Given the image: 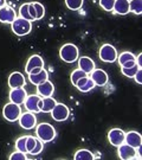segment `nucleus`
Returning <instances> with one entry per match:
<instances>
[{
    "mask_svg": "<svg viewBox=\"0 0 142 160\" xmlns=\"http://www.w3.org/2000/svg\"><path fill=\"white\" fill-rule=\"evenodd\" d=\"M6 5V0H0V7H2V6Z\"/></svg>",
    "mask_w": 142,
    "mask_h": 160,
    "instance_id": "obj_40",
    "label": "nucleus"
},
{
    "mask_svg": "<svg viewBox=\"0 0 142 160\" xmlns=\"http://www.w3.org/2000/svg\"><path fill=\"white\" fill-rule=\"evenodd\" d=\"M17 18V12L12 8L11 6H2L0 7V23L12 24V22Z\"/></svg>",
    "mask_w": 142,
    "mask_h": 160,
    "instance_id": "obj_11",
    "label": "nucleus"
},
{
    "mask_svg": "<svg viewBox=\"0 0 142 160\" xmlns=\"http://www.w3.org/2000/svg\"><path fill=\"white\" fill-rule=\"evenodd\" d=\"M52 119L57 122H63V121H66L70 115V110L66 107V104L64 103H56V106L53 107L51 112Z\"/></svg>",
    "mask_w": 142,
    "mask_h": 160,
    "instance_id": "obj_6",
    "label": "nucleus"
},
{
    "mask_svg": "<svg viewBox=\"0 0 142 160\" xmlns=\"http://www.w3.org/2000/svg\"><path fill=\"white\" fill-rule=\"evenodd\" d=\"M44 148V142L39 140L38 138H37V141H36V146L33 147V149L28 153V154H32V155H38L39 153H42V151Z\"/></svg>",
    "mask_w": 142,
    "mask_h": 160,
    "instance_id": "obj_33",
    "label": "nucleus"
},
{
    "mask_svg": "<svg viewBox=\"0 0 142 160\" xmlns=\"http://www.w3.org/2000/svg\"><path fill=\"white\" fill-rule=\"evenodd\" d=\"M11 29L14 34H17L19 37H23V36H26V34L31 32L32 24H31V22H28V20L24 19V18L17 17L12 22Z\"/></svg>",
    "mask_w": 142,
    "mask_h": 160,
    "instance_id": "obj_3",
    "label": "nucleus"
},
{
    "mask_svg": "<svg viewBox=\"0 0 142 160\" xmlns=\"http://www.w3.org/2000/svg\"><path fill=\"white\" fill-rule=\"evenodd\" d=\"M98 56L105 63H114L117 61V51L111 44H103L98 51Z\"/></svg>",
    "mask_w": 142,
    "mask_h": 160,
    "instance_id": "obj_5",
    "label": "nucleus"
},
{
    "mask_svg": "<svg viewBox=\"0 0 142 160\" xmlns=\"http://www.w3.org/2000/svg\"><path fill=\"white\" fill-rule=\"evenodd\" d=\"M90 77L91 80L94 81V83H95V86L97 87H103L105 86L107 83H108V74L102 70V69H94V71L90 74Z\"/></svg>",
    "mask_w": 142,
    "mask_h": 160,
    "instance_id": "obj_12",
    "label": "nucleus"
},
{
    "mask_svg": "<svg viewBox=\"0 0 142 160\" xmlns=\"http://www.w3.org/2000/svg\"><path fill=\"white\" fill-rule=\"evenodd\" d=\"M135 55L134 53H131L129 51H125L122 52L120 56H117V61H119L120 65H123L125 63L127 62H130V61H135Z\"/></svg>",
    "mask_w": 142,
    "mask_h": 160,
    "instance_id": "obj_25",
    "label": "nucleus"
},
{
    "mask_svg": "<svg viewBox=\"0 0 142 160\" xmlns=\"http://www.w3.org/2000/svg\"><path fill=\"white\" fill-rule=\"evenodd\" d=\"M117 153H119L120 159L130 160V159H135V158H136L137 149L129 146V145H127L125 142H123L122 145L117 146Z\"/></svg>",
    "mask_w": 142,
    "mask_h": 160,
    "instance_id": "obj_9",
    "label": "nucleus"
},
{
    "mask_svg": "<svg viewBox=\"0 0 142 160\" xmlns=\"http://www.w3.org/2000/svg\"><path fill=\"white\" fill-rule=\"evenodd\" d=\"M113 11L116 14L120 16H125L129 13V0H115Z\"/></svg>",
    "mask_w": 142,
    "mask_h": 160,
    "instance_id": "obj_20",
    "label": "nucleus"
},
{
    "mask_svg": "<svg viewBox=\"0 0 142 160\" xmlns=\"http://www.w3.org/2000/svg\"><path fill=\"white\" fill-rule=\"evenodd\" d=\"M27 112L32 113H39L40 106H42V97L38 95H27L23 103Z\"/></svg>",
    "mask_w": 142,
    "mask_h": 160,
    "instance_id": "obj_8",
    "label": "nucleus"
},
{
    "mask_svg": "<svg viewBox=\"0 0 142 160\" xmlns=\"http://www.w3.org/2000/svg\"><path fill=\"white\" fill-rule=\"evenodd\" d=\"M85 76H88V74H85L83 70H81V69H76L74 70L72 72H71V76H70V80H71V83L76 86L77 84V82L81 80V78H83Z\"/></svg>",
    "mask_w": 142,
    "mask_h": 160,
    "instance_id": "obj_26",
    "label": "nucleus"
},
{
    "mask_svg": "<svg viewBox=\"0 0 142 160\" xmlns=\"http://www.w3.org/2000/svg\"><path fill=\"white\" fill-rule=\"evenodd\" d=\"M28 13H30V16L32 17V19L36 20V10H34L33 4H32V2L28 4Z\"/></svg>",
    "mask_w": 142,
    "mask_h": 160,
    "instance_id": "obj_37",
    "label": "nucleus"
},
{
    "mask_svg": "<svg viewBox=\"0 0 142 160\" xmlns=\"http://www.w3.org/2000/svg\"><path fill=\"white\" fill-rule=\"evenodd\" d=\"M114 4H115V0H100V6L107 12L113 11Z\"/></svg>",
    "mask_w": 142,
    "mask_h": 160,
    "instance_id": "obj_32",
    "label": "nucleus"
},
{
    "mask_svg": "<svg viewBox=\"0 0 142 160\" xmlns=\"http://www.w3.org/2000/svg\"><path fill=\"white\" fill-rule=\"evenodd\" d=\"M36 68H44V59L39 55H32L28 58V61L26 62V67H25V71L26 74H30Z\"/></svg>",
    "mask_w": 142,
    "mask_h": 160,
    "instance_id": "obj_18",
    "label": "nucleus"
},
{
    "mask_svg": "<svg viewBox=\"0 0 142 160\" xmlns=\"http://www.w3.org/2000/svg\"><path fill=\"white\" fill-rule=\"evenodd\" d=\"M74 158L77 160H94L95 159V155L92 154L90 151H88V149H78L76 152Z\"/></svg>",
    "mask_w": 142,
    "mask_h": 160,
    "instance_id": "obj_23",
    "label": "nucleus"
},
{
    "mask_svg": "<svg viewBox=\"0 0 142 160\" xmlns=\"http://www.w3.org/2000/svg\"><path fill=\"white\" fill-rule=\"evenodd\" d=\"M141 68V67H139L137 64H135L134 67H130V68H121V71H122V74L125 75V77H128V78H133L135 74L137 72V70Z\"/></svg>",
    "mask_w": 142,
    "mask_h": 160,
    "instance_id": "obj_28",
    "label": "nucleus"
},
{
    "mask_svg": "<svg viewBox=\"0 0 142 160\" xmlns=\"http://www.w3.org/2000/svg\"><path fill=\"white\" fill-rule=\"evenodd\" d=\"M125 132H123L121 128H113L110 129L108 133V140L109 142L111 143L113 146L117 147L120 145L125 142Z\"/></svg>",
    "mask_w": 142,
    "mask_h": 160,
    "instance_id": "obj_10",
    "label": "nucleus"
},
{
    "mask_svg": "<svg viewBox=\"0 0 142 160\" xmlns=\"http://www.w3.org/2000/svg\"><path fill=\"white\" fill-rule=\"evenodd\" d=\"M37 92H38V95L40 97L52 96V94L55 92V86L51 81L46 80L37 86Z\"/></svg>",
    "mask_w": 142,
    "mask_h": 160,
    "instance_id": "obj_16",
    "label": "nucleus"
},
{
    "mask_svg": "<svg viewBox=\"0 0 142 160\" xmlns=\"http://www.w3.org/2000/svg\"><path fill=\"white\" fill-rule=\"evenodd\" d=\"M26 83V80L24 77V75L19 71H14L8 77V86L11 89H14V88H23Z\"/></svg>",
    "mask_w": 142,
    "mask_h": 160,
    "instance_id": "obj_15",
    "label": "nucleus"
},
{
    "mask_svg": "<svg viewBox=\"0 0 142 160\" xmlns=\"http://www.w3.org/2000/svg\"><path fill=\"white\" fill-rule=\"evenodd\" d=\"M75 87H76L80 92H90L91 89H94V88H95V83H94V81L91 80L90 76L88 75V76H85V77H83V78H81Z\"/></svg>",
    "mask_w": 142,
    "mask_h": 160,
    "instance_id": "obj_19",
    "label": "nucleus"
},
{
    "mask_svg": "<svg viewBox=\"0 0 142 160\" xmlns=\"http://www.w3.org/2000/svg\"><path fill=\"white\" fill-rule=\"evenodd\" d=\"M19 125L22 128L26 129V131H30L34 127L37 126V118L34 113L32 112H26V113H22V115L19 116Z\"/></svg>",
    "mask_w": 142,
    "mask_h": 160,
    "instance_id": "obj_7",
    "label": "nucleus"
},
{
    "mask_svg": "<svg viewBox=\"0 0 142 160\" xmlns=\"http://www.w3.org/2000/svg\"><path fill=\"white\" fill-rule=\"evenodd\" d=\"M19 16L22 18H24V19L28 20V22H33L32 17L28 13V4H23V5L20 6V8H19Z\"/></svg>",
    "mask_w": 142,
    "mask_h": 160,
    "instance_id": "obj_31",
    "label": "nucleus"
},
{
    "mask_svg": "<svg viewBox=\"0 0 142 160\" xmlns=\"http://www.w3.org/2000/svg\"><path fill=\"white\" fill-rule=\"evenodd\" d=\"M129 11L140 16L142 13V0H129Z\"/></svg>",
    "mask_w": 142,
    "mask_h": 160,
    "instance_id": "obj_24",
    "label": "nucleus"
},
{
    "mask_svg": "<svg viewBox=\"0 0 142 160\" xmlns=\"http://www.w3.org/2000/svg\"><path fill=\"white\" fill-rule=\"evenodd\" d=\"M59 57L66 63H75L78 59V48L71 43L64 44L59 50Z\"/></svg>",
    "mask_w": 142,
    "mask_h": 160,
    "instance_id": "obj_2",
    "label": "nucleus"
},
{
    "mask_svg": "<svg viewBox=\"0 0 142 160\" xmlns=\"http://www.w3.org/2000/svg\"><path fill=\"white\" fill-rule=\"evenodd\" d=\"M83 2H84V0H65V5L71 11L81 10V7L83 6Z\"/></svg>",
    "mask_w": 142,
    "mask_h": 160,
    "instance_id": "obj_27",
    "label": "nucleus"
},
{
    "mask_svg": "<svg viewBox=\"0 0 142 160\" xmlns=\"http://www.w3.org/2000/svg\"><path fill=\"white\" fill-rule=\"evenodd\" d=\"M78 69L83 70L85 74L90 75L94 71V69H96V64L90 57L83 56V57H78Z\"/></svg>",
    "mask_w": 142,
    "mask_h": 160,
    "instance_id": "obj_17",
    "label": "nucleus"
},
{
    "mask_svg": "<svg viewBox=\"0 0 142 160\" xmlns=\"http://www.w3.org/2000/svg\"><path fill=\"white\" fill-rule=\"evenodd\" d=\"M26 139L27 137H20L19 139H17L16 141V149L19 152H23L27 154V151H26Z\"/></svg>",
    "mask_w": 142,
    "mask_h": 160,
    "instance_id": "obj_29",
    "label": "nucleus"
},
{
    "mask_svg": "<svg viewBox=\"0 0 142 160\" xmlns=\"http://www.w3.org/2000/svg\"><path fill=\"white\" fill-rule=\"evenodd\" d=\"M32 4H33L34 10H36V20H39L45 16V7L40 2H32Z\"/></svg>",
    "mask_w": 142,
    "mask_h": 160,
    "instance_id": "obj_30",
    "label": "nucleus"
},
{
    "mask_svg": "<svg viewBox=\"0 0 142 160\" xmlns=\"http://www.w3.org/2000/svg\"><path fill=\"white\" fill-rule=\"evenodd\" d=\"M56 100L52 96L42 97V106H40V112L42 113H50L53 107L56 106Z\"/></svg>",
    "mask_w": 142,
    "mask_h": 160,
    "instance_id": "obj_22",
    "label": "nucleus"
},
{
    "mask_svg": "<svg viewBox=\"0 0 142 160\" xmlns=\"http://www.w3.org/2000/svg\"><path fill=\"white\" fill-rule=\"evenodd\" d=\"M125 142L127 143V145H129V146L137 149L139 147H141V145H142L141 134L135 131H130V132H128V133H125Z\"/></svg>",
    "mask_w": 142,
    "mask_h": 160,
    "instance_id": "obj_14",
    "label": "nucleus"
},
{
    "mask_svg": "<svg viewBox=\"0 0 142 160\" xmlns=\"http://www.w3.org/2000/svg\"><path fill=\"white\" fill-rule=\"evenodd\" d=\"M2 115L7 121L10 122H16L18 121L19 116L22 115V108L19 104H16L13 102H8L2 108Z\"/></svg>",
    "mask_w": 142,
    "mask_h": 160,
    "instance_id": "obj_4",
    "label": "nucleus"
},
{
    "mask_svg": "<svg viewBox=\"0 0 142 160\" xmlns=\"http://www.w3.org/2000/svg\"><path fill=\"white\" fill-rule=\"evenodd\" d=\"M133 78L135 80V82H136L137 84H142V69L141 68L137 70V72L135 74V76H134Z\"/></svg>",
    "mask_w": 142,
    "mask_h": 160,
    "instance_id": "obj_36",
    "label": "nucleus"
},
{
    "mask_svg": "<svg viewBox=\"0 0 142 160\" xmlns=\"http://www.w3.org/2000/svg\"><path fill=\"white\" fill-rule=\"evenodd\" d=\"M135 61H136V64L139 67H142V53H139V56L135 58Z\"/></svg>",
    "mask_w": 142,
    "mask_h": 160,
    "instance_id": "obj_38",
    "label": "nucleus"
},
{
    "mask_svg": "<svg viewBox=\"0 0 142 160\" xmlns=\"http://www.w3.org/2000/svg\"><path fill=\"white\" fill-rule=\"evenodd\" d=\"M27 96V92L26 90L23 88H14V89H11V92H10V101L13 103H16V104H23L24 101H25V98Z\"/></svg>",
    "mask_w": 142,
    "mask_h": 160,
    "instance_id": "obj_13",
    "label": "nucleus"
},
{
    "mask_svg": "<svg viewBox=\"0 0 142 160\" xmlns=\"http://www.w3.org/2000/svg\"><path fill=\"white\" fill-rule=\"evenodd\" d=\"M42 69H43V68H36V69H33V70H32L30 74H38V72H39Z\"/></svg>",
    "mask_w": 142,
    "mask_h": 160,
    "instance_id": "obj_39",
    "label": "nucleus"
},
{
    "mask_svg": "<svg viewBox=\"0 0 142 160\" xmlns=\"http://www.w3.org/2000/svg\"><path fill=\"white\" fill-rule=\"evenodd\" d=\"M36 141H37V138L27 137V139H26V151H27V153H30L33 149V147L36 146Z\"/></svg>",
    "mask_w": 142,
    "mask_h": 160,
    "instance_id": "obj_35",
    "label": "nucleus"
},
{
    "mask_svg": "<svg viewBox=\"0 0 142 160\" xmlns=\"http://www.w3.org/2000/svg\"><path fill=\"white\" fill-rule=\"evenodd\" d=\"M56 129L50 123H39L36 126V138H38L43 142H51L56 138Z\"/></svg>",
    "mask_w": 142,
    "mask_h": 160,
    "instance_id": "obj_1",
    "label": "nucleus"
},
{
    "mask_svg": "<svg viewBox=\"0 0 142 160\" xmlns=\"http://www.w3.org/2000/svg\"><path fill=\"white\" fill-rule=\"evenodd\" d=\"M28 157L26 155V153H23V152H13L11 155H10V159L11 160H26Z\"/></svg>",
    "mask_w": 142,
    "mask_h": 160,
    "instance_id": "obj_34",
    "label": "nucleus"
},
{
    "mask_svg": "<svg viewBox=\"0 0 142 160\" xmlns=\"http://www.w3.org/2000/svg\"><path fill=\"white\" fill-rule=\"evenodd\" d=\"M46 80H49V74L44 68L42 69L38 74H28V81L34 86H38Z\"/></svg>",
    "mask_w": 142,
    "mask_h": 160,
    "instance_id": "obj_21",
    "label": "nucleus"
}]
</instances>
